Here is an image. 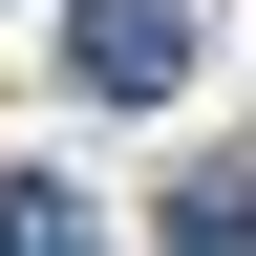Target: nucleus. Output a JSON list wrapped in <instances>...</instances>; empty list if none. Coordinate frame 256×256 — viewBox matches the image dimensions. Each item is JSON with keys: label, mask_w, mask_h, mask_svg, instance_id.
I'll use <instances>...</instances> for the list:
<instances>
[{"label": "nucleus", "mask_w": 256, "mask_h": 256, "mask_svg": "<svg viewBox=\"0 0 256 256\" xmlns=\"http://www.w3.org/2000/svg\"><path fill=\"white\" fill-rule=\"evenodd\" d=\"M192 43H214L192 0H64V86H86V107H171Z\"/></svg>", "instance_id": "nucleus-1"}, {"label": "nucleus", "mask_w": 256, "mask_h": 256, "mask_svg": "<svg viewBox=\"0 0 256 256\" xmlns=\"http://www.w3.org/2000/svg\"><path fill=\"white\" fill-rule=\"evenodd\" d=\"M0 256H107V235H86V192H64V171H0Z\"/></svg>", "instance_id": "nucleus-2"}, {"label": "nucleus", "mask_w": 256, "mask_h": 256, "mask_svg": "<svg viewBox=\"0 0 256 256\" xmlns=\"http://www.w3.org/2000/svg\"><path fill=\"white\" fill-rule=\"evenodd\" d=\"M150 235H171V256H256V171H192L171 214H150Z\"/></svg>", "instance_id": "nucleus-3"}]
</instances>
